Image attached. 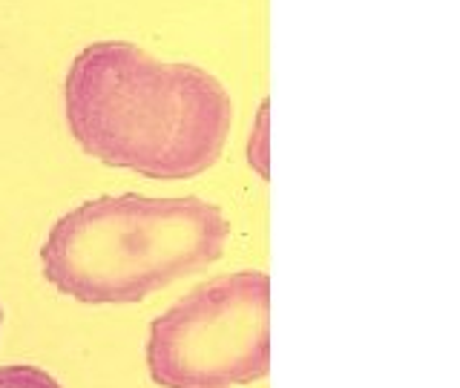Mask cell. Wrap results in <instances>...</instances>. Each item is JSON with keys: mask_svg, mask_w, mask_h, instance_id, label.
I'll return each mask as SVG.
<instances>
[{"mask_svg": "<svg viewBox=\"0 0 460 388\" xmlns=\"http://www.w3.org/2000/svg\"><path fill=\"white\" fill-rule=\"evenodd\" d=\"M69 136L95 162L181 181L222 158L234 101L208 69L167 64L129 40H95L64 78Z\"/></svg>", "mask_w": 460, "mask_h": 388, "instance_id": "1", "label": "cell"}, {"mask_svg": "<svg viewBox=\"0 0 460 388\" xmlns=\"http://www.w3.org/2000/svg\"><path fill=\"white\" fill-rule=\"evenodd\" d=\"M227 239L225 213L199 196H98L49 227L40 270L84 305H124L219 262Z\"/></svg>", "mask_w": 460, "mask_h": 388, "instance_id": "2", "label": "cell"}, {"mask_svg": "<svg viewBox=\"0 0 460 388\" xmlns=\"http://www.w3.org/2000/svg\"><path fill=\"white\" fill-rule=\"evenodd\" d=\"M150 380L162 388H234L270 371V279L236 270L201 282L155 316L147 334Z\"/></svg>", "mask_w": 460, "mask_h": 388, "instance_id": "3", "label": "cell"}, {"mask_svg": "<svg viewBox=\"0 0 460 388\" xmlns=\"http://www.w3.org/2000/svg\"><path fill=\"white\" fill-rule=\"evenodd\" d=\"M268 107L270 101L265 98L259 104V115H256V124H253V133L248 138V164L253 172H259L265 181L270 179V150H268Z\"/></svg>", "mask_w": 460, "mask_h": 388, "instance_id": "4", "label": "cell"}, {"mask_svg": "<svg viewBox=\"0 0 460 388\" xmlns=\"http://www.w3.org/2000/svg\"><path fill=\"white\" fill-rule=\"evenodd\" d=\"M0 388H64L38 366H0Z\"/></svg>", "mask_w": 460, "mask_h": 388, "instance_id": "5", "label": "cell"}, {"mask_svg": "<svg viewBox=\"0 0 460 388\" xmlns=\"http://www.w3.org/2000/svg\"><path fill=\"white\" fill-rule=\"evenodd\" d=\"M0 325H4V308H0Z\"/></svg>", "mask_w": 460, "mask_h": 388, "instance_id": "6", "label": "cell"}]
</instances>
